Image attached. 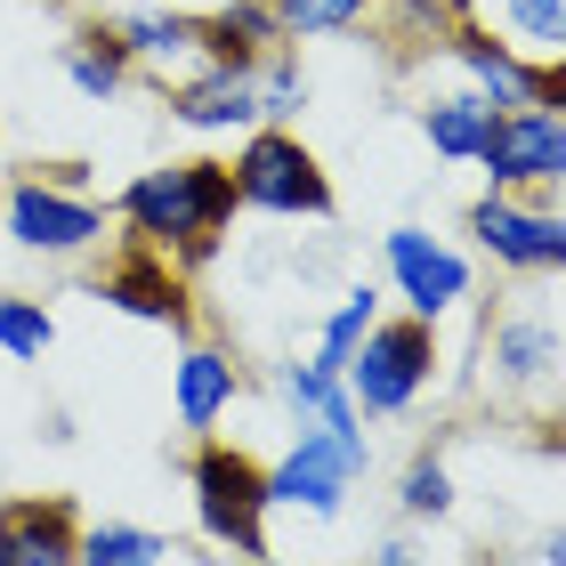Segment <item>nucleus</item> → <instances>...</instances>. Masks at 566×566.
<instances>
[{
    "mask_svg": "<svg viewBox=\"0 0 566 566\" xmlns=\"http://www.w3.org/2000/svg\"><path fill=\"white\" fill-rule=\"evenodd\" d=\"M122 227L146 243V251H187V260H202L227 219H235V170L211 163V154H195V163H163V170H138L130 187H122Z\"/></svg>",
    "mask_w": 566,
    "mask_h": 566,
    "instance_id": "1",
    "label": "nucleus"
},
{
    "mask_svg": "<svg viewBox=\"0 0 566 566\" xmlns=\"http://www.w3.org/2000/svg\"><path fill=\"white\" fill-rule=\"evenodd\" d=\"M437 324H421V316H380L365 340L348 348V365H340V380H348V397H356V413H373V421H397V413H413V405L437 389Z\"/></svg>",
    "mask_w": 566,
    "mask_h": 566,
    "instance_id": "2",
    "label": "nucleus"
},
{
    "mask_svg": "<svg viewBox=\"0 0 566 566\" xmlns=\"http://www.w3.org/2000/svg\"><path fill=\"white\" fill-rule=\"evenodd\" d=\"M227 170H235V202H243V211H268V219H332V211H340L316 146H307L300 130H283V122L243 130V146H235Z\"/></svg>",
    "mask_w": 566,
    "mask_h": 566,
    "instance_id": "3",
    "label": "nucleus"
},
{
    "mask_svg": "<svg viewBox=\"0 0 566 566\" xmlns=\"http://www.w3.org/2000/svg\"><path fill=\"white\" fill-rule=\"evenodd\" d=\"M195 518L219 551L260 558L268 551V470L243 446H202L195 453Z\"/></svg>",
    "mask_w": 566,
    "mask_h": 566,
    "instance_id": "4",
    "label": "nucleus"
},
{
    "mask_svg": "<svg viewBox=\"0 0 566 566\" xmlns=\"http://www.w3.org/2000/svg\"><path fill=\"white\" fill-rule=\"evenodd\" d=\"M558 373H566V324L534 300H510L485 324V389L502 405H526V397H558Z\"/></svg>",
    "mask_w": 566,
    "mask_h": 566,
    "instance_id": "5",
    "label": "nucleus"
},
{
    "mask_svg": "<svg viewBox=\"0 0 566 566\" xmlns=\"http://www.w3.org/2000/svg\"><path fill=\"white\" fill-rule=\"evenodd\" d=\"M470 235L494 268L510 275H566V211H551L543 195H502L485 187L470 202Z\"/></svg>",
    "mask_w": 566,
    "mask_h": 566,
    "instance_id": "6",
    "label": "nucleus"
},
{
    "mask_svg": "<svg viewBox=\"0 0 566 566\" xmlns=\"http://www.w3.org/2000/svg\"><path fill=\"white\" fill-rule=\"evenodd\" d=\"M478 170L485 187L502 195H551L566 187V114L558 106H510L494 114V130L478 146Z\"/></svg>",
    "mask_w": 566,
    "mask_h": 566,
    "instance_id": "7",
    "label": "nucleus"
},
{
    "mask_svg": "<svg viewBox=\"0 0 566 566\" xmlns=\"http://www.w3.org/2000/svg\"><path fill=\"white\" fill-rule=\"evenodd\" d=\"M380 268H389V292L405 300V316H453L461 300H470V260L446 243V235H429V227H389L380 235Z\"/></svg>",
    "mask_w": 566,
    "mask_h": 566,
    "instance_id": "8",
    "label": "nucleus"
},
{
    "mask_svg": "<svg viewBox=\"0 0 566 566\" xmlns=\"http://www.w3.org/2000/svg\"><path fill=\"white\" fill-rule=\"evenodd\" d=\"M437 41H446V57L470 73V90L485 97V106H502V114H510V106H551V82H543V73H534V65H526L502 33H485L478 17L446 24Z\"/></svg>",
    "mask_w": 566,
    "mask_h": 566,
    "instance_id": "9",
    "label": "nucleus"
},
{
    "mask_svg": "<svg viewBox=\"0 0 566 566\" xmlns=\"http://www.w3.org/2000/svg\"><path fill=\"white\" fill-rule=\"evenodd\" d=\"M114 41H122V57H130V73H154L163 90L195 82L202 65H219V57H211V33H202V17H178V9H138V17H122Z\"/></svg>",
    "mask_w": 566,
    "mask_h": 566,
    "instance_id": "10",
    "label": "nucleus"
},
{
    "mask_svg": "<svg viewBox=\"0 0 566 566\" xmlns=\"http://www.w3.org/2000/svg\"><path fill=\"white\" fill-rule=\"evenodd\" d=\"M9 235L24 251H49V260H65V251H90L106 235V211L65 187H41V178H17L9 187Z\"/></svg>",
    "mask_w": 566,
    "mask_h": 566,
    "instance_id": "11",
    "label": "nucleus"
},
{
    "mask_svg": "<svg viewBox=\"0 0 566 566\" xmlns=\"http://www.w3.org/2000/svg\"><path fill=\"white\" fill-rule=\"evenodd\" d=\"M170 114L202 138H227V130H260V65H202L195 82L170 90Z\"/></svg>",
    "mask_w": 566,
    "mask_h": 566,
    "instance_id": "12",
    "label": "nucleus"
},
{
    "mask_svg": "<svg viewBox=\"0 0 566 566\" xmlns=\"http://www.w3.org/2000/svg\"><path fill=\"white\" fill-rule=\"evenodd\" d=\"M106 300L122 307V316H146V324L187 332V283H178V275H170V260H163V251H146V243H130V251L114 260Z\"/></svg>",
    "mask_w": 566,
    "mask_h": 566,
    "instance_id": "13",
    "label": "nucleus"
},
{
    "mask_svg": "<svg viewBox=\"0 0 566 566\" xmlns=\"http://www.w3.org/2000/svg\"><path fill=\"white\" fill-rule=\"evenodd\" d=\"M235 389H243V365L227 348H211V340H195L187 356L170 365V397H178V421H187L195 437H211L219 429V413L235 405Z\"/></svg>",
    "mask_w": 566,
    "mask_h": 566,
    "instance_id": "14",
    "label": "nucleus"
},
{
    "mask_svg": "<svg viewBox=\"0 0 566 566\" xmlns=\"http://www.w3.org/2000/svg\"><path fill=\"white\" fill-rule=\"evenodd\" d=\"M82 526L65 502H9L0 510V566H73Z\"/></svg>",
    "mask_w": 566,
    "mask_h": 566,
    "instance_id": "15",
    "label": "nucleus"
},
{
    "mask_svg": "<svg viewBox=\"0 0 566 566\" xmlns=\"http://www.w3.org/2000/svg\"><path fill=\"white\" fill-rule=\"evenodd\" d=\"M494 114L502 106H485V97L461 82V90H446V97H421V138H429V154L437 163H478V146H485V130H494Z\"/></svg>",
    "mask_w": 566,
    "mask_h": 566,
    "instance_id": "16",
    "label": "nucleus"
},
{
    "mask_svg": "<svg viewBox=\"0 0 566 566\" xmlns=\"http://www.w3.org/2000/svg\"><path fill=\"white\" fill-rule=\"evenodd\" d=\"M202 33H211V57H227V65H260L268 49H283V24L268 0H227V9L202 17Z\"/></svg>",
    "mask_w": 566,
    "mask_h": 566,
    "instance_id": "17",
    "label": "nucleus"
},
{
    "mask_svg": "<svg viewBox=\"0 0 566 566\" xmlns=\"http://www.w3.org/2000/svg\"><path fill=\"white\" fill-rule=\"evenodd\" d=\"M502 41L534 73H558L566 65V0H502Z\"/></svg>",
    "mask_w": 566,
    "mask_h": 566,
    "instance_id": "18",
    "label": "nucleus"
},
{
    "mask_svg": "<svg viewBox=\"0 0 566 566\" xmlns=\"http://www.w3.org/2000/svg\"><path fill=\"white\" fill-rule=\"evenodd\" d=\"M373 324H380V292H373V283H348V292L324 307V324H316V348H307V356H324V365L340 373V365H348V348L365 340Z\"/></svg>",
    "mask_w": 566,
    "mask_h": 566,
    "instance_id": "19",
    "label": "nucleus"
},
{
    "mask_svg": "<svg viewBox=\"0 0 566 566\" xmlns=\"http://www.w3.org/2000/svg\"><path fill=\"white\" fill-rule=\"evenodd\" d=\"M283 41H340V33H365L373 24V0H268Z\"/></svg>",
    "mask_w": 566,
    "mask_h": 566,
    "instance_id": "20",
    "label": "nucleus"
},
{
    "mask_svg": "<svg viewBox=\"0 0 566 566\" xmlns=\"http://www.w3.org/2000/svg\"><path fill=\"white\" fill-rule=\"evenodd\" d=\"M178 558L154 526H130V518H106V526H90L82 534V551H73V566H163Z\"/></svg>",
    "mask_w": 566,
    "mask_h": 566,
    "instance_id": "21",
    "label": "nucleus"
},
{
    "mask_svg": "<svg viewBox=\"0 0 566 566\" xmlns=\"http://www.w3.org/2000/svg\"><path fill=\"white\" fill-rule=\"evenodd\" d=\"M65 73H73V90H82V97L106 106V97H122V82H130V57H122V41L97 24V33H82L65 49Z\"/></svg>",
    "mask_w": 566,
    "mask_h": 566,
    "instance_id": "22",
    "label": "nucleus"
},
{
    "mask_svg": "<svg viewBox=\"0 0 566 566\" xmlns=\"http://www.w3.org/2000/svg\"><path fill=\"white\" fill-rule=\"evenodd\" d=\"M300 106H307V73H300V57H292V41H283V49H268V57H260V122H283V130H292Z\"/></svg>",
    "mask_w": 566,
    "mask_h": 566,
    "instance_id": "23",
    "label": "nucleus"
},
{
    "mask_svg": "<svg viewBox=\"0 0 566 566\" xmlns=\"http://www.w3.org/2000/svg\"><path fill=\"white\" fill-rule=\"evenodd\" d=\"M397 510H405V518H446V510H453V470L437 453H413L405 478H397Z\"/></svg>",
    "mask_w": 566,
    "mask_h": 566,
    "instance_id": "24",
    "label": "nucleus"
},
{
    "mask_svg": "<svg viewBox=\"0 0 566 566\" xmlns=\"http://www.w3.org/2000/svg\"><path fill=\"white\" fill-rule=\"evenodd\" d=\"M49 340H57V324H49L41 300H0V348H9L17 365H41Z\"/></svg>",
    "mask_w": 566,
    "mask_h": 566,
    "instance_id": "25",
    "label": "nucleus"
},
{
    "mask_svg": "<svg viewBox=\"0 0 566 566\" xmlns=\"http://www.w3.org/2000/svg\"><path fill=\"white\" fill-rule=\"evenodd\" d=\"M373 17H397L405 33H446V24H461L470 17V0H373Z\"/></svg>",
    "mask_w": 566,
    "mask_h": 566,
    "instance_id": "26",
    "label": "nucleus"
},
{
    "mask_svg": "<svg viewBox=\"0 0 566 566\" xmlns=\"http://www.w3.org/2000/svg\"><path fill=\"white\" fill-rule=\"evenodd\" d=\"M534 566H566V526H551V534H534V551H526Z\"/></svg>",
    "mask_w": 566,
    "mask_h": 566,
    "instance_id": "27",
    "label": "nucleus"
},
{
    "mask_svg": "<svg viewBox=\"0 0 566 566\" xmlns=\"http://www.w3.org/2000/svg\"><path fill=\"white\" fill-rule=\"evenodd\" d=\"M356 566H437V558H421V551H405V543H389V551H373V558H356Z\"/></svg>",
    "mask_w": 566,
    "mask_h": 566,
    "instance_id": "28",
    "label": "nucleus"
},
{
    "mask_svg": "<svg viewBox=\"0 0 566 566\" xmlns=\"http://www.w3.org/2000/svg\"><path fill=\"white\" fill-rule=\"evenodd\" d=\"M243 566H300V558H275V551H260V558H243Z\"/></svg>",
    "mask_w": 566,
    "mask_h": 566,
    "instance_id": "29",
    "label": "nucleus"
}]
</instances>
